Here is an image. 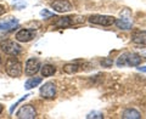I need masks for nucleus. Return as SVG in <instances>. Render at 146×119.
Returning <instances> with one entry per match:
<instances>
[{"label":"nucleus","mask_w":146,"mask_h":119,"mask_svg":"<svg viewBox=\"0 0 146 119\" xmlns=\"http://www.w3.org/2000/svg\"><path fill=\"white\" fill-rule=\"evenodd\" d=\"M40 15H42L44 18H48V17H52L54 12H50L48 10H42V11H40Z\"/></svg>","instance_id":"nucleus-19"},{"label":"nucleus","mask_w":146,"mask_h":119,"mask_svg":"<svg viewBox=\"0 0 146 119\" xmlns=\"http://www.w3.org/2000/svg\"><path fill=\"white\" fill-rule=\"evenodd\" d=\"M4 13H5V7H4L3 5H0V16L4 15Z\"/></svg>","instance_id":"nucleus-21"},{"label":"nucleus","mask_w":146,"mask_h":119,"mask_svg":"<svg viewBox=\"0 0 146 119\" xmlns=\"http://www.w3.org/2000/svg\"><path fill=\"white\" fill-rule=\"evenodd\" d=\"M40 61L38 58H29L26 62V67H25V72L27 75H34L40 71Z\"/></svg>","instance_id":"nucleus-8"},{"label":"nucleus","mask_w":146,"mask_h":119,"mask_svg":"<svg viewBox=\"0 0 146 119\" xmlns=\"http://www.w3.org/2000/svg\"><path fill=\"white\" fill-rule=\"evenodd\" d=\"M86 118H88V119H90V118H99V119H102L104 116H102L101 112H90L88 116H86Z\"/></svg>","instance_id":"nucleus-18"},{"label":"nucleus","mask_w":146,"mask_h":119,"mask_svg":"<svg viewBox=\"0 0 146 119\" xmlns=\"http://www.w3.org/2000/svg\"><path fill=\"white\" fill-rule=\"evenodd\" d=\"M131 42L139 45H146V30L136 32L131 36Z\"/></svg>","instance_id":"nucleus-13"},{"label":"nucleus","mask_w":146,"mask_h":119,"mask_svg":"<svg viewBox=\"0 0 146 119\" xmlns=\"http://www.w3.org/2000/svg\"><path fill=\"white\" fill-rule=\"evenodd\" d=\"M122 118H124V119H140L141 116H140V113L136 111V109L128 108V109H125V111L123 112Z\"/></svg>","instance_id":"nucleus-14"},{"label":"nucleus","mask_w":146,"mask_h":119,"mask_svg":"<svg viewBox=\"0 0 146 119\" xmlns=\"http://www.w3.org/2000/svg\"><path fill=\"white\" fill-rule=\"evenodd\" d=\"M15 38L20 43H28L32 39L35 38V30L34 29H21L16 33Z\"/></svg>","instance_id":"nucleus-9"},{"label":"nucleus","mask_w":146,"mask_h":119,"mask_svg":"<svg viewBox=\"0 0 146 119\" xmlns=\"http://www.w3.org/2000/svg\"><path fill=\"white\" fill-rule=\"evenodd\" d=\"M18 26V20L17 18H9L6 21L0 22V32H9L16 28Z\"/></svg>","instance_id":"nucleus-11"},{"label":"nucleus","mask_w":146,"mask_h":119,"mask_svg":"<svg viewBox=\"0 0 146 119\" xmlns=\"http://www.w3.org/2000/svg\"><path fill=\"white\" fill-rule=\"evenodd\" d=\"M101 65H102L104 67H110V66L112 65V61H111L110 58H106V60H104V61L101 62Z\"/></svg>","instance_id":"nucleus-20"},{"label":"nucleus","mask_w":146,"mask_h":119,"mask_svg":"<svg viewBox=\"0 0 146 119\" xmlns=\"http://www.w3.org/2000/svg\"><path fill=\"white\" fill-rule=\"evenodd\" d=\"M40 72H42L43 77H51L56 72V67L52 65H44L40 67Z\"/></svg>","instance_id":"nucleus-16"},{"label":"nucleus","mask_w":146,"mask_h":119,"mask_svg":"<svg viewBox=\"0 0 146 119\" xmlns=\"http://www.w3.org/2000/svg\"><path fill=\"white\" fill-rule=\"evenodd\" d=\"M78 69H79V66L77 63H67V65L63 66V72L68 73V74H73Z\"/></svg>","instance_id":"nucleus-17"},{"label":"nucleus","mask_w":146,"mask_h":119,"mask_svg":"<svg viewBox=\"0 0 146 119\" xmlns=\"http://www.w3.org/2000/svg\"><path fill=\"white\" fill-rule=\"evenodd\" d=\"M40 96L46 100H52L56 96V85L51 81L45 83L42 88H40Z\"/></svg>","instance_id":"nucleus-6"},{"label":"nucleus","mask_w":146,"mask_h":119,"mask_svg":"<svg viewBox=\"0 0 146 119\" xmlns=\"http://www.w3.org/2000/svg\"><path fill=\"white\" fill-rule=\"evenodd\" d=\"M116 18L113 16H107V15H93L89 17V22L93 24H99L104 27H108L115 24Z\"/></svg>","instance_id":"nucleus-4"},{"label":"nucleus","mask_w":146,"mask_h":119,"mask_svg":"<svg viewBox=\"0 0 146 119\" xmlns=\"http://www.w3.org/2000/svg\"><path fill=\"white\" fill-rule=\"evenodd\" d=\"M115 24L119 29H123V30H129V29H131V27H133V23H131V21L129 20V17L118 18V20L115 21Z\"/></svg>","instance_id":"nucleus-12"},{"label":"nucleus","mask_w":146,"mask_h":119,"mask_svg":"<svg viewBox=\"0 0 146 119\" xmlns=\"http://www.w3.org/2000/svg\"><path fill=\"white\" fill-rule=\"evenodd\" d=\"M51 9L56 12H68L72 10L73 6L68 0H54L51 3Z\"/></svg>","instance_id":"nucleus-10"},{"label":"nucleus","mask_w":146,"mask_h":119,"mask_svg":"<svg viewBox=\"0 0 146 119\" xmlns=\"http://www.w3.org/2000/svg\"><path fill=\"white\" fill-rule=\"evenodd\" d=\"M0 65H1V57H0Z\"/></svg>","instance_id":"nucleus-24"},{"label":"nucleus","mask_w":146,"mask_h":119,"mask_svg":"<svg viewBox=\"0 0 146 119\" xmlns=\"http://www.w3.org/2000/svg\"><path fill=\"white\" fill-rule=\"evenodd\" d=\"M116 63L118 67H124V66L136 67L141 63V57L135 52H124L118 57Z\"/></svg>","instance_id":"nucleus-1"},{"label":"nucleus","mask_w":146,"mask_h":119,"mask_svg":"<svg viewBox=\"0 0 146 119\" xmlns=\"http://www.w3.org/2000/svg\"><path fill=\"white\" fill-rule=\"evenodd\" d=\"M0 48L5 54L10 55V56H17L18 54L21 52V46L18 44H16L12 40H5V42H1L0 44Z\"/></svg>","instance_id":"nucleus-5"},{"label":"nucleus","mask_w":146,"mask_h":119,"mask_svg":"<svg viewBox=\"0 0 146 119\" xmlns=\"http://www.w3.org/2000/svg\"><path fill=\"white\" fill-rule=\"evenodd\" d=\"M16 117L20 119H34L36 117V112L31 104H25V106H22L18 109Z\"/></svg>","instance_id":"nucleus-7"},{"label":"nucleus","mask_w":146,"mask_h":119,"mask_svg":"<svg viewBox=\"0 0 146 119\" xmlns=\"http://www.w3.org/2000/svg\"><path fill=\"white\" fill-rule=\"evenodd\" d=\"M5 69H6V73L10 77L17 78V77H20L21 73H22V63L15 57H10L6 61Z\"/></svg>","instance_id":"nucleus-2"},{"label":"nucleus","mask_w":146,"mask_h":119,"mask_svg":"<svg viewBox=\"0 0 146 119\" xmlns=\"http://www.w3.org/2000/svg\"><path fill=\"white\" fill-rule=\"evenodd\" d=\"M3 111H4V107L1 106V104H0V114H1V113H3Z\"/></svg>","instance_id":"nucleus-23"},{"label":"nucleus","mask_w":146,"mask_h":119,"mask_svg":"<svg viewBox=\"0 0 146 119\" xmlns=\"http://www.w3.org/2000/svg\"><path fill=\"white\" fill-rule=\"evenodd\" d=\"M43 81V79L40 77H34V78H29L28 80L25 83V88L27 90H31V89H33L35 88V86H38L40 83Z\"/></svg>","instance_id":"nucleus-15"},{"label":"nucleus","mask_w":146,"mask_h":119,"mask_svg":"<svg viewBox=\"0 0 146 119\" xmlns=\"http://www.w3.org/2000/svg\"><path fill=\"white\" fill-rule=\"evenodd\" d=\"M138 71H140V72H144V73H146V66H144V67H138Z\"/></svg>","instance_id":"nucleus-22"},{"label":"nucleus","mask_w":146,"mask_h":119,"mask_svg":"<svg viewBox=\"0 0 146 119\" xmlns=\"http://www.w3.org/2000/svg\"><path fill=\"white\" fill-rule=\"evenodd\" d=\"M84 17L82 16H66V17H61L55 22V26L60 27V28H66V27H71L73 24H80L84 23Z\"/></svg>","instance_id":"nucleus-3"}]
</instances>
